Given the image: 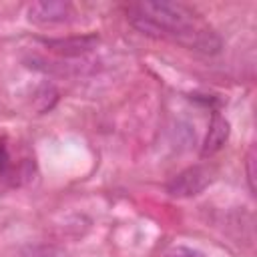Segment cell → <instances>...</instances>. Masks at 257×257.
Instances as JSON below:
<instances>
[{
	"instance_id": "ba28073f",
	"label": "cell",
	"mask_w": 257,
	"mask_h": 257,
	"mask_svg": "<svg viewBox=\"0 0 257 257\" xmlns=\"http://www.w3.org/2000/svg\"><path fill=\"white\" fill-rule=\"evenodd\" d=\"M22 257H54V251L46 245H30L22 251Z\"/></svg>"
},
{
	"instance_id": "9c48e42d",
	"label": "cell",
	"mask_w": 257,
	"mask_h": 257,
	"mask_svg": "<svg viewBox=\"0 0 257 257\" xmlns=\"http://www.w3.org/2000/svg\"><path fill=\"white\" fill-rule=\"evenodd\" d=\"M167 257H203V253L197 249H191V247H175L169 251Z\"/></svg>"
},
{
	"instance_id": "5b68a950",
	"label": "cell",
	"mask_w": 257,
	"mask_h": 257,
	"mask_svg": "<svg viewBox=\"0 0 257 257\" xmlns=\"http://www.w3.org/2000/svg\"><path fill=\"white\" fill-rule=\"evenodd\" d=\"M229 120L225 116H221L217 110L211 114V120H209V131L205 135V141H203V147H201V157H211L215 155L217 151L223 149V145L227 143L229 139Z\"/></svg>"
},
{
	"instance_id": "6da1fadb",
	"label": "cell",
	"mask_w": 257,
	"mask_h": 257,
	"mask_svg": "<svg viewBox=\"0 0 257 257\" xmlns=\"http://www.w3.org/2000/svg\"><path fill=\"white\" fill-rule=\"evenodd\" d=\"M126 18L141 34L157 40H171L189 50L217 54L223 44L221 38L203 24L197 12L181 2L157 0L128 4Z\"/></svg>"
},
{
	"instance_id": "277c9868",
	"label": "cell",
	"mask_w": 257,
	"mask_h": 257,
	"mask_svg": "<svg viewBox=\"0 0 257 257\" xmlns=\"http://www.w3.org/2000/svg\"><path fill=\"white\" fill-rule=\"evenodd\" d=\"M42 44L64 58H78L96 48L98 36L82 34V36H66V38H42Z\"/></svg>"
},
{
	"instance_id": "3957f363",
	"label": "cell",
	"mask_w": 257,
	"mask_h": 257,
	"mask_svg": "<svg viewBox=\"0 0 257 257\" xmlns=\"http://www.w3.org/2000/svg\"><path fill=\"white\" fill-rule=\"evenodd\" d=\"M72 6L64 0H40L28 6V20L34 24H60L70 20Z\"/></svg>"
},
{
	"instance_id": "52a82bcc",
	"label": "cell",
	"mask_w": 257,
	"mask_h": 257,
	"mask_svg": "<svg viewBox=\"0 0 257 257\" xmlns=\"http://www.w3.org/2000/svg\"><path fill=\"white\" fill-rule=\"evenodd\" d=\"M245 171H247V183H249V191L255 195V149L249 151L247 161H245Z\"/></svg>"
},
{
	"instance_id": "8992f818",
	"label": "cell",
	"mask_w": 257,
	"mask_h": 257,
	"mask_svg": "<svg viewBox=\"0 0 257 257\" xmlns=\"http://www.w3.org/2000/svg\"><path fill=\"white\" fill-rule=\"evenodd\" d=\"M12 173H14V165H12V159H10L6 141L0 139V177L2 179H8V177H12Z\"/></svg>"
},
{
	"instance_id": "7a4b0ae2",
	"label": "cell",
	"mask_w": 257,
	"mask_h": 257,
	"mask_svg": "<svg viewBox=\"0 0 257 257\" xmlns=\"http://www.w3.org/2000/svg\"><path fill=\"white\" fill-rule=\"evenodd\" d=\"M213 183V171L205 165H193L177 173L167 183V193L177 199H187L203 193Z\"/></svg>"
}]
</instances>
